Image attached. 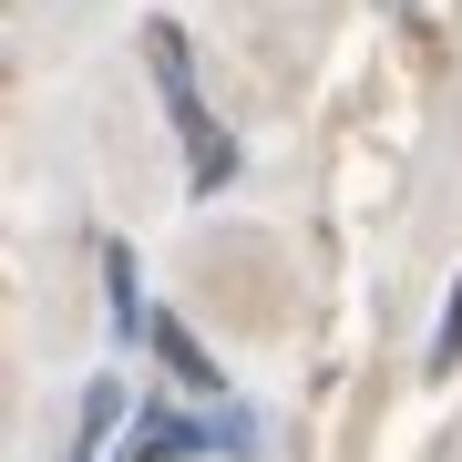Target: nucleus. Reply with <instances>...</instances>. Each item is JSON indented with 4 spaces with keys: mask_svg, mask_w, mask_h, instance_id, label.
I'll list each match as a JSON object with an SVG mask.
<instances>
[{
    "mask_svg": "<svg viewBox=\"0 0 462 462\" xmlns=\"http://www.w3.org/2000/svg\"><path fill=\"white\" fill-rule=\"evenodd\" d=\"M185 452H257V431H247V421H185V411H154V421L124 442V462H185Z\"/></svg>",
    "mask_w": 462,
    "mask_h": 462,
    "instance_id": "nucleus-2",
    "label": "nucleus"
},
{
    "mask_svg": "<svg viewBox=\"0 0 462 462\" xmlns=\"http://www.w3.org/2000/svg\"><path fill=\"white\" fill-rule=\"evenodd\" d=\"M144 62H154V93H165V124L185 144V175H196V196H216V185L236 175V134L216 124V103L196 83V42L175 32V21H144Z\"/></svg>",
    "mask_w": 462,
    "mask_h": 462,
    "instance_id": "nucleus-1",
    "label": "nucleus"
},
{
    "mask_svg": "<svg viewBox=\"0 0 462 462\" xmlns=\"http://www.w3.org/2000/svg\"><path fill=\"white\" fill-rule=\"evenodd\" d=\"M154 349H165V370H175V380H185L196 401H226V370H216L206 349H196V339L175 329V319H154Z\"/></svg>",
    "mask_w": 462,
    "mask_h": 462,
    "instance_id": "nucleus-3",
    "label": "nucleus"
},
{
    "mask_svg": "<svg viewBox=\"0 0 462 462\" xmlns=\"http://www.w3.org/2000/svg\"><path fill=\"white\" fill-rule=\"evenodd\" d=\"M103 288H114V329H154V319H144V298H134V257L114 247V236H103Z\"/></svg>",
    "mask_w": 462,
    "mask_h": 462,
    "instance_id": "nucleus-5",
    "label": "nucleus"
},
{
    "mask_svg": "<svg viewBox=\"0 0 462 462\" xmlns=\"http://www.w3.org/2000/svg\"><path fill=\"white\" fill-rule=\"evenodd\" d=\"M462 360V288H452V309H442V339H431V370H452Z\"/></svg>",
    "mask_w": 462,
    "mask_h": 462,
    "instance_id": "nucleus-6",
    "label": "nucleus"
},
{
    "mask_svg": "<svg viewBox=\"0 0 462 462\" xmlns=\"http://www.w3.org/2000/svg\"><path fill=\"white\" fill-rule=\"evenodd\" d=\"M124 431V380H93L83 391V421H72V452L62 462H93V442H114Z\"/></svg>",
    "mask_w": 462,
    "mask_h": 462,
    "instance_id": "nucleus-4",
    "label": "nucleus"
}]
</instances>
